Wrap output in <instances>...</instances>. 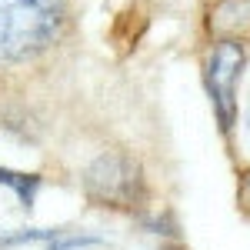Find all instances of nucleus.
<instances>
[{
	"label": "nucleus",
	"instance_id": "f257e3e1",
	"mask_svg": "<svg viewBox=\"0 0 250 250\" xmlns=\"http://www.w3.org/2000/svg\"><path fill=\"white\" fill-rule=\"evenodd\" d=\"M67 0H0V60L43 54L63 34Z\"/></svg>",
	"mask_w": 250,
	"mask_h": 250
},
{
	"label": "nucleus",
	"instance_id": "f03ea898",
	"mask_svg": "<svg viewBox=\"0 0 250 250\" xmlns=\"http://www.w3.org/2000/svg\"><path fill=\"white\" fill-rule=\"evenodd\" d=\"M244 43L240 40H220L213 43L204 57V83H207V97L217 114L220 130L227 134L237 120V83H240V70H244Z\"/></svg>",
	"mask_w": 250,
	"mask_h": 250
},
{
	"label": "nucleus",
	"instance_id": "7ed1b4c3",
	"mask_svg": "<svg viewBox=\"0 0 250 250\" xmlns=\"http://www.w3.org/2000/svg\"><path fill=\"white\" fill-rule=\"evenodd\" d=\"M83 187L104 207H134L144 200V177L130 157L104 154L83 173Z\"/></svg>",
	"mask_w": 250,
	"mask_h": 250
},
{
	"label": "nucleus",
	"instance_id": "20e7f679",
	"mask_svg": "<svg viewBox=\"0 0 250 250\" xmlns=\"http://www.w3.org/2000/svg\"><path fill=\"white\" fill-rule=\"evenodd\" d=\"M0 187H7L14 193L23 210H30L34 200H37V190H40V177L37 173H20V170H10V167H0Z\"/></svg>",
	"mask_w": 250,
	"mask_h": 250
},
{
	"label": "nucleus",
	"instance_id": "39448f33",
	"mask_svg": "<svg viewBox=\"0 0 250 250\" xmlns=\"http://www.w3.org/2000/svg\"><path fill=\"white\" fill-rule=\"evenodd\" d=\"M104 240L100 237H90V233H60V237H54L50 244H47V250H83V247H100Z\"/></svg>",
	"mask_w": 250,
	"mask_h": 250
},
{
	"label": "nucleus",
	"instance_id": "423d86ee",
	"mask_svg": "<svg viewBox=\"0 0 250 250\" xmlns=\"http://www.w3.org/2000/svg\"><path fill=\"white\" fill-rule=\"evenodd\" d=\"M240 197L247 200V207H250V173H247V177H244V187H240Z\"/></svg>",
	"mask_w": 250,
	"mask_h": 250
},
{
	"label": "nucleus",
	"instance_id": "0eeeda50",
	"mask_svg": "<svg viewBox=\"0 0 250 250\" xmlns=\"http://www.w3.org/2000/svg\"><path fill=\"white\" fill-rule=\"evenodd\" d=\"M244 127H247V137H250V100H247V110H244Z\"/></svg>",
	"mask_w": 250,
	"mask_h": 250
},
{
	"label": "nucleus",
	"instance_id": "6e6552de",
	"mask_svg": "<svg viewBox=\"0 0 250 250\" xmlns=\"http://www.w3.org/2000/svg\"><path fill=\"white\" fill-rule=\"evenodd\" d=\"M167 250H177V247H167Z\"/></svg>",
	"mask_w": 250,
	"mask_h": 250
}]
</instances>
